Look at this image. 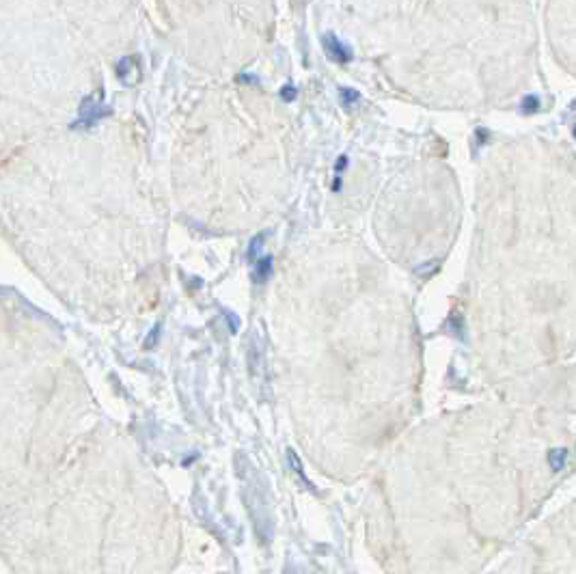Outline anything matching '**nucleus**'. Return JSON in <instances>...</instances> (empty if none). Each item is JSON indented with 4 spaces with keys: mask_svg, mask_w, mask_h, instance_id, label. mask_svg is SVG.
I'll use <instances>...</instances> for the list:
<instances>
[{
    "mask_svg": "<svg viewBox=\"0 0 576 574\" xmlns=\"http://www.w3.org/2000/svg\"><path fill=\"white\" fill-rule=\"evenodd\" d=\"M102 114H104L102 93H95L93 97L84 99L82 108H80V121H78V126H91V123L97 121Z\"/></svg>",
    "mask_w": 576,
    "mask_h": 574,
    "instance_id": "obj_1",
    "label": "nucleus"
},
{
    "mask_svg": "<svg viewBox=\"0 0 576 574\" xmlns=\"http://www.w3.org/2000/svg\"><path fill=\"white\" fill-rule=\"evenodd\" d=\"M324 50H326L328 56L333 58V61H337V63H348L350 58H352V52H350V50L345 48L333 33L324 35Z\"/></svg>",
    "mask_w": 576,
    "mask_h": 574,
    "instance_id": "obj_2",
    "label": "nucleus"
},
{
    "mask_svg": "<svg viewBox=\"0 0 576 574\" xmlns=\"http://www.w3.org/2000/svg\"><path fill=\"white\" fill-rule=\"evenodd\" d=\"M117 74H119V80H121L123 84H128V87H132L134 82L138 80V61L136 56H125L121 63H119L117 67Z\"/></svg>",
    "mask_w": 576,
    "mask_h": 574,
    "instance_id": "obj_3",
    "label": "nucleus"
},
{
    "mask_svg": "<svg viewBox=\"0 0 576 574\" xmlns=\"http://www.w3.org/2000/svg\"><path fill=\"white\" fill-rule=\"evenodd\" d=\"M248 367L253 373H259L263 369V352H261V341L257 337L250 339L248 343Z\"/></svg>",
    "mask_w": 576,
    "mask_h": 574,
    "instance_id": "obj_4",
    "label": "nucleus"
},
{
    "mask_svg": "<svg viewBox=\"0 0 576 574\" xmlns=\"http://www.w3.org/2000/svg\"><path fill=\"white\" fill-rule=\"evenodd\" d=\"M565 460H568V451L565 449H553L548 453V464L553 471H561L565 466Z\"/></svg>",
    "mask_w": 576,
    "mask_h": 574,
    "instance_id": "obj_5",
    "label": "nucleus"
},
{
    "mask_svg": "<svg viewBox=\"0 0 576 574\" xmlns=\"http://www.w3.org/2000/svg\"><path fill=\"white\" fill-rule=\"evenodd\" d=\"M270 272H272V257H265L257 263V278L259 281H265V278L270 277Z\"/></svg>",
    "mask_w": 576,
    "mask_h": 574,
    "instance_id": "obj_6",
    "label": "nucleus"
},
{
    "mask_svg": "<svg viewBox=\"0 0 576 574\" xmlns=\"http://www.w3.org/2000/svg\"><path fill=\"white\" fill-rule=\"evenodd\" d=\"M522 112H538L539 111V99L535 97V95H529V97H524L522 99Z\"/></svg>",
    "mask_w": 576,
    "mask_h": 574,
    "instance_id": "obj_7",
    "label": "nucleus"
},
{
    "mask_svg": "<svg viewBox=\"0 0 576 574\" xmlns=\"http://www.w3.org/2000/svg\"><path fill=\"white\" fill-rule=\"evenodd\" d=\"M360 99L358 91H352V89H341V102L345 106H352V104H356Z\"/></svg>",
    "mask_w": 576,
    "mask_h": 574,
    "instance_id": "obj_8",
    "label": "nucleus"
},
{
    "mask_svg": "<svg viewBox=\"0 0 576 574\" xmlns=\"http://www.w3.org/2000/svg\"><path fill=\"white\" fill-rule=\"evenodd\" d=\"M436 268H438V266H436V261H429V263H423V266H421L417 272H419L423 278H427V277H432V274L436 272Z\"/></svg>",
    "mask_w": 576,
    "mask_h": 574,
    "instance_id": "obj_9",
    "label": "nucleus"
},
{
    "mask_svg": "<svg viewBox=\"0 0 576 574\" xmlns=\"http://www.w3.org/2000/svg\"><path fill=\"white\" fill-rule=\"evenodd\" d=\"M280 95H283L285 99H294V97H296V91H294L292 87H285L283 91H280Z\"/></svg>",
    "mask_w": 576,
    "mask_h": 574,
    "instance_id": "obj_10",
    "label": "nucleus"
},
{
    "mask_svg": "<svg viewBox=\"0 0 576 574\" xmlns=\"http://www.w3.org/2000/svg\"><path fill=\"white\" fill-rule=\"evenodd\" d=\"M572 108H576V102H574V104H572Z\"/></svg>",
    "mask_w": 576,
    "mask_h": 574,
    "instance_id": "obj_11",
    "label": "nucleus"
},
{
    "mask_svg": "<svg viewBox=\"0 0 576 574\" xmlns=\"http://www.w3.org/2000/svg\"><path fill=\"white\" fill-rule=\"evenodd\" d=\"M574 134H576V130H574Z\"/></svg>",
    "mask_w": 576,
    "mask_h": 574,
    "instance_id": "obj_12",
    "label": "nucleus"
}]
</instances>
